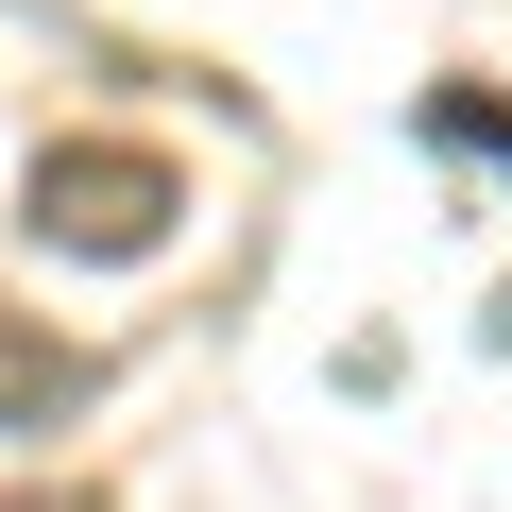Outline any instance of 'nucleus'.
Here are the masks:
<instances>
[{
  "label": "nucleus",
  "mask_w": 512,
  "mask_h": 512,
  "mask_svg": "<svg viewBox=\"0 0 512 512\" xmlns=\"http://www.w3.org/2000/svg\"><path fill=\"white\" fill-rule=\"evenodd\" d=\"M18 222H35V256L120 274V256H154V239L188 222V154H154V137H52V154L18 171Z\"/></svg>",
  "instance_id": "f257e3e1"
},
{
  "label": "nucleus",
  "mask_w": 512,
  "mask_h": 512,
  "mask_svg": "<svg viewBox=\"0 0 512 512\" xmlns=\"http://www.w3.org/2000/svg\"><path fill=\"white\" fill-rule=\"evenodd\" d=\"M86 410H103V342L0 308V444H52V427H86Z\"/></svg>",
  "instance_id": "f03ea898"
},
{
  "label": "nucleus",
  "mask_w": 512,
  "mask_h": 512,
  "mask_svg": "<svg viewBox=\"0 0 512 512\" xmlns=\"http://www.w3.org/2000/svg\"><path fill=\"white\" fill-rule=\"evenodd\" d=\"M427 137L478 154V171H512V86H427Z\"/></svg>",
  "instance_id": "7ed1b4c3"
},
{
  "label": "nucleus",
  "mask_w": 512,
  "mask_h": 512,
  "mask_svg": "<svg viewBox=\"0 0 512 512\" xmlns=\"http://www.w3.org/2000/svg\"><path fill=\"white\" fill-rule=\"evenodd\" d=\"M0 512H103L86 478H18V495H0Z\"/></svg>",
  "instance_id": "20e7f679"
}]
</instances>
